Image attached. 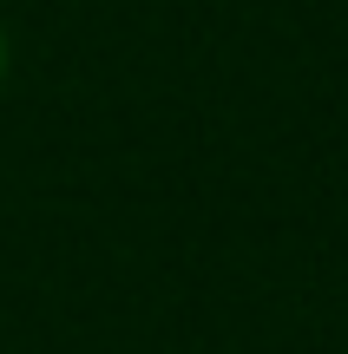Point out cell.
Instances as JSON below:
<instances>
[{
  "label": "cell",
  "instance_id": "6da1fadb",
  "mask_svg": "<svg viewBox=\"0 0 348 354\" xmlns=\"http://www.w3.org/2000/svg\"><path fill=\"white\" fill-rule=\"evenodd\" d=\"M0 66H7V46H0Z\"/></svg>",
  "mask_w": 348,
  "mask_h": 354
}]
</instances>
